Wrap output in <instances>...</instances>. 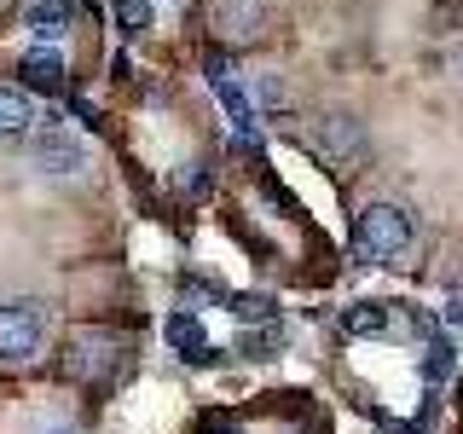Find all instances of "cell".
<instances>
[{"instance_id":"obj_10","label":"cell","mask_w":463,"mask_h":434,"mask_svg":"<svg viewBox=\"0 0 463 434\" xmlns=\"http://www.w3.org/2000/svg\"><path fill=\"white\" fill-rule=\"evenodd\" d=\"M70 354H76V359H70V371H76V376H93L99 365H110L116 342H110V336H93V330H87V336L70 342Z\"/></svg>"},{"instance_id":"obj_7","label":"cell","mask_w":463,"mask_h":434,"mask_svg":"<svg viewBox=\"0 0 463 434\" xmlns=\"http://www.w3.org/2000/svg\"><path fill=\"white\" fill-rule=\"evenodd\" d=\"M168 347L180 359H209V330H203L197 313H174L168 318Z\"/></svg>"},{"instance_id":"obj_17","label":"cell","mask_w":463,"mask_h":434,"mask_svg":"<svg viewBox=\"0 0 463 434\" xmlns=\"http://www.w3.org/2000/svg\"><path fill=\"white\" fill-rule=\"evenodd\" d=\"M203 434H243V429H232V423H214V429H203Z\"/></svg>"},{"instance_id":"obj_3","label":"cell","mask_w":463,"mask_h":434,"mask_svg":"<svg viewBox=\"0 0 463 434\" xmlns=\"http://www.w3.org/2000/svg\"><path fill=\"white\" fill-rule=\"evenodd\" d=\"M29 156H35V168L41 174H81L87 168V145L76 127H64V122H47L35 139H29Z\"/></svg>"},{"instance_id":"obj_14","label":"cell","mask_w":463,"mask_h":434,"mask_svg":"<svg viewBox=\"0 0 463 434\" xmlns=\"http://www.w3.org/2000/svg\"><path fill=\"white\" fill-rule=\"evenodd\" d=\"M255 110H284V87H279V76H255Z\"/></svg>"},{"instance_id":"obj_15","label":"cell","mask_w":463,"mask_h":434,"mask_svg":"<svg viewBox=\"0 0 463 434\" xmlns=\"http://www.w3.org/2000/svg\"><path fill=\"white\" fill-rule=\"evenodd\" d=\"M180 192H185V197H203V192H209V174H185Z\"/></svg>"},{"instance_id":"obj_9","label":"cell","mask_w":463,"mask_h":434,"mask_svg":"<svg viewBox=\"0 0 463 434\" xmlns=\"http://www.w3.org/2000/svg\"><path fill=\"white\" fill-rule=\"evenodd\" d=\"M388 325H394V313H388L383 301H354V307L342 313V330H347V336H383Z\"/></svg>"},{"instance_id":"obj_2","label":"cell","mask_w":463,"mask_h":434,"mask_svg":"<svg viewBox=\"0 0 463 434\" xmlns=\"http://www.w3.org/2000/svg\"><path fill=\"white\" fill-rule=\"evenodd\" d=\"M41 342H47V307H41V301H12V307H0V359L29 365V359L41 354Z\"/></svg>"},{"instance_id":"obj_13","label":"cell","mask_w":463,"mask_h":434,"mask_svg":"<svg viewBox=\"0 0 463 434\" xmlns=\"http://www.w3.org/2000/svg\"><path fill=\"white\" fill-rule=\"evenodd\" d=\"M116 24H122L128 35H139V29L151 24V0H116Z\"/></svg>"},{"instance_id":"obj_8","label":"cell","mask_w":463,"mask_h":434,"mask_svg":"<svg viewBox=\"0 0 463 434\" xmlns=\"http://www.w3.org/2000/svg\"><path fill=\"white\" fill-rule=\"evenodd\" d=\"M29 122H35L29 93H24V87H0V139H24Z\"/></svg>"},{"instance_id":"obj_5","label":"cell","mask_w":463,"mask_h":434,"mask_svg":"<svg viewBox=\"0 0 463 434\" xmlns=\"http://www.w3.org/2000/svg\"><path fill=\"white\" fill-rule=\"evenodd\" d=\"M18 81L24 93H58L64 87V58H58V47H35L18 58Z\"/></svg>"},{"instance_id":"obj_6","label":"cell","mask_w":463,"mask_h":434,"mask_svg":"<svg viewBox=\"0 0 463 434\" xmlns=\"http://www.w3.org/2000/svg\"><path fill=\"white\" fill-rule=\"evenodd\" d=\"M24 29L41 41V47L64 41V29H70V0H29V6H24Z\"/></svg>"},{"instance_id":"obj_18","label":"cell","mask_w":463,"mask_h":434,"mask_svg":"<svg viewBox=\"0 0 463 434\" xmlns=\"http://www.w3.org/2000/svg\"><path fill=\"white\" fill-rule=\"evenodd\" d=\"M58 434H76V429H58Z\"/></svg>"},{"instance_id":"obj_11","label":"cell","mask_w":463,"mask_h":434,"mask_svg":"<svg viewBox=\"0 0 463 434\" xmlns=\"http://www.w3.org/2000/svg\"><path fill=\"white\" fill-rule=\"evenodd\" d=\"M452 365H458V347L446 342V336H434L429 354H423V376H429V382H446V376H452Z\"/></svg>"},{"instance_id":"obj_1","label":"cell","mask_w":463,"mask_h":434,"mask_svg":"<svg viewBox=\"0 0 463 434\" xmlns=\"http://www.w3.org/2000/svg\"><path fill=\"white\" fill-rule=\"evenodd\" d=\"M354 250L365 260H394L411 250V214L400 209V203H371V209H359L354 221Z\"/></svg>"},{"instance_id":"obj_4","label":"cell","mask_w":463,"mask_h":434,"mask_svg":"<svg viewBox=\"0 0 463 434\" xmlns=\"http://www.w3.org/2000/svg\"><path fill=\"white\" fill-rule=\"evenodd\" d=\"M313 151L325 156V163H347V156L365 151V127H359L354 116H318V127H313Z\"/></svg>"},{"instance_id":"obj_12","label":"cell","mask_w":463,"mask_h":434,"mask_svg":"<svg viewBox=\"0 0 463 434\" xmlns=\"http://www.w3.org/2000/svg\"><path fill=\"white\" fill-rule=\"evenodd\" d=\"M232 313H238L243 325H279V307H272V296H243V301H232Z\"/></svg>"},{"instance_id":"obj_16","label":"cell","mask_w":463,"mask_h":434,"mask_svg":"<svg viewBox=\"0 0 463 434\" xmlns=\"http://www.w3.org/2000/svg\"><path fill=\"white\" fill-rule=\"evenodd\" d=\"M446 325H463V296H452V301H446Z\"/></svg>"}]
</instances>
